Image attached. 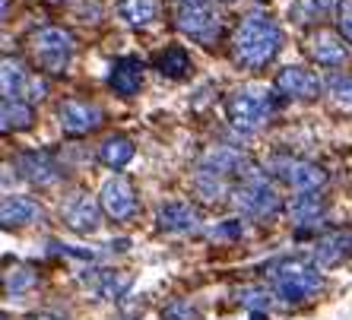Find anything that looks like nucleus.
<instances>
[{"mask_svg":"<svg viewBox=\"0 0 352 320\" xmlns=\"http://www.w3.org/2000/svg\"><path fill=\"white\" fill-rule=\"evenodd\" d=\"M143 80H146V67L137 58H118L111 64V70H108V86L118 95H137Z\"/></svg>","mask_w":352,"mask_h":320,"instance_id":"14","label":"nucleus"},{"mask_svg":"<svg viewBox=\"0 0 352 320\" xmlns=\"http://www.w3.org/2000/svg\"><path fill=\"white\" fill-rule=\"evenodd\" d=\"M153 67H156L162 76H168V80H181V76L190 73V54L184 48H178V45H172V48L159 51Z\"/></svg>","mask_w":352,"mask_h":320,"instance_id":"21","label":"nucleus"},{"mask_svg":"<svg viewBox=\"0 0 352 320\" xmlns=\"http://www.w3.org/2000/svg\"><path fill=\"white\" fill-rule=\"evenodd\" d=\"M51 3H64V0H51Z\"/></svg>","mask_w":352,"mask_h":320,"instance_id":"36","label":"nucleus"},{"mask_svg":"<svg viewBox=\"0 0 352 320\" xmlns=\"http://www.w3.org/2000/svg\"><path fill=\"white\" fill-rule=\"evenodd\" d=\"M32 51L38 64L48 70V73H64L70 60H74L76 41L67 29H58V25H45L32 35Z\"/></svg>","mask_w":352,"mask_h":320,"instance_id":"5","label":"nucleus"},{"mask_svg":"<svg viewBox=\"0 0 352 320\" xmlns=\"http://www.w3.org/2000/svg\"><path fill=\"white\" fill-rule=\"evenodd\" d=\"M32 320H64V317H51V314H41V317H32Z\"/></svg>","mask_w":352,"mask_h":320,"instance_id":"35","label":"nucleus"},{"mask_svg":"<svg viewBox=\"0 0 352 320\" xmlns=\"http://www.w3.org/2000/svg\"><path fill=\"white\" fill-rule=\"evenodd\" d=\"M238 301L245 304L248 311L263 314V311H270L273 295H270V292H267V288H241V292H238Z\"/></svg>","mask_w":352,"mask_h":320,"instance_id":"29","label":"nucleus"},{"mask_svg":"<svg viewBox=\"0 0 352 320\" xmlns=\"http://www.w3.org/2000/svg\"><path fill=\"white\" fill-rule=\"evenodd\" d=\"M0 86H3V99H19V92L29 89V76L23 73V67L16 60H3L0 67Z\"/></svg>","mask_w":352,"mask_h":320,"instance_id":"25","label":"nucleus"},{"mask_svg":"<svg viewBox=\"0 0 352 320\" xmlns=\"http://www.w3.org/2000/svg\"><path fill=\"white\" fill-rule=\"evenodd\" d=\"M0 127L3 133H19L32 127V108L19 99H3L0 105Z\"/></svg>","mask_w":352,"mask_h":320,"instance_id":"22","label":"nucleus"},{"mask_svg":"<svg viewBox=\"0 0 352 320\" xmlns=\"http://www.w3.org/2000/svg\"><path fill=\"white\" fill-rule=\"evenodd\" d=\"M276 89L283 95H289V99H318L324 82L308 67H283L276 76Z\"/></svg>","mask_w":352,"mask_h":320,"instance_id":"10","label":"nucleus"},{"mask_svg":"<svg viewBox=\"0 0 352 320\" xmlns=\"http://www.w3.org/2000/svg\"><path fill=\"white\" fill-rule=\"evenodd\" d=\"M35 282H38V273H35L32 266H16V270L7 273V295H13V298L25 295Z\"/></svg>","mask_w":352,"mask_h":320,"instance_id":"27","label":"nucleus"},{"mask_svg":"<svg viewBox=\"0 0 352 320\" xmlns=\"http://www.w3.org/2000/svg\"><path fill=\"white\" fill-rule=\"evenodd\" d=\"M60 127H64L67 137H86V133L98 130L102 127V108L92 105V102H80V99H67L58 108Z\"/></svg>","mask_w":352,"mask_h":320,"instance_id":"8","label":"nucleus"},{"mask_svg":"<svg viewBox=\"0 0 352 320\" xmlns=\"http://www.w3.org/2000/svg\"><path fill=\"white\" fill-rule=\"evenodd\" d=\"M98 209H102V203H96L89 194H76V197L64 206L60 216H64L67 229H74L76 235H92V231L98 229V222H102Z\"/></svg>","mask_w":352,"mask_h":320,"instance_id":"12","label":"nucleus"},{"mask_svg":"<svg viewBox=\"0 0 352 320\" xmlns=\"http://www.w3.org/2000/svg\"><path fill=\"white\" fill-rule=\"evenodd\" d=\"M349 254H352V231L349 229L330 231V235L318 238V244H314V263H318L320 270H330V266H336V263L346 260Z\"/></svg>","mask_w":352,"mask_h":320,"instance_id":"15","label":"nucleus"},{"mask_svg":"<svg viewBox=\"0 0 352 320\" xmlns=\"http://www.w3.org/2000/svg\"><path fill=\"white\" fill-rule=\"evenodd\" d=\"M336 16H340V35H343L346 41H352V3H346Z\"/></svg>","mask_w":352,"mask_h":320,"instance_id":"31","label":"nucleus"},{"mask_svg":"<svg viewBox=\"0 0 352 320\" xmlns=\"http://www.w3.org/2000/svg\"><path fill=\"white\" fill-rule=\"evenodd\" d=\"M118 13L124 16V23H131V25H146V23H153V19H156L159 3H156V0H121Z\"/></svg>","mask_w":352,"mask_h":320,"instance_id":"24","label":"nucleus"},{"mask_svg":"<svg viewBox=\"0 0 352 320\" xmlns=\"http://www.w3.org/2000/svg\"><path fill=\"white\" fill-rule=\"evenodd\" d=\"M270 172L292 190H320L324 187V181H327V174H324L320 165L305 162V159H289V156L273 159Z\"/></svg>","mask_w":352,"mask_h":320,"instance_id":"6","label":"nucleus"},{"mask_svg":"<svg viewBox=\"0 0 352 320\" xmlns=\"http://www.w3.org/2000/svg\"><path fill=\"white\" fill-rule=\"evenodd\" d=\"M327 213V203L318 190H298L289 203V216H292L295 225H314L320 222V216Z\"/></svg>","mask_w":352,"mask_h":320,"instance_id":"17","label":"nucleus"},{"mask_svg":"<svg viewBox=\"0 0 352 320\" xmlns=\"http://www.w3.org/2000/svg\"><path fill=\"white\" fill-rule=\"evenodd\" d=\"M308 51H311V58L318 60L320 67H340L349 58V51H346V45H343V35L327 32V29H318V32L308 38Z\"/></svg>","mask_w":352,"mask_h":320,"instance_id":"16","label":"nucleus"},{"mask_svg":"<svg viewBox=\"0 0 352 320\" xmlns=\"http://www.w3.org/2000/svg\"><path fill=\"white\" fill-rule=\"evenodd\" d=\"M200 172L216 174V178H226V174H241V178H245L248 172H254V165L248 162L238 149L216 146V149H210V152L200 159Z\"/></svg>","mask_w":352,"mask_h":320,"instance_id":"11","label":"nucleus"},{"mask_svg":"<svg viewBox=\"0 0 352 320\" xmlns=\"http://www.w3.org/2000/svg\"><path fill=\"white\" fill-rule=\"evenodd\" d=\"M86 282H92L98 298H121L131 288L133 276L131 273H118V270H96L86 276Z\"/></svg>","mask_w":352,"mask_h":320,"instance_id":"20","label":"nucleus"},{"mask_svg":"<svg viewBox=\"0 0 352 320\" xmlns=\"http://www.w3.org/2000/svg\"><path fill=\"white\" fill-rule=\"evenodd\" d=\"M181 7H200V3H206V0H178Z\"/></svg>","mask_w":352,"mask_h":320,"instance_id":"34","label":"nucleus"},{"mask_svg":"<svg viewBox=\"0 0 352 320\" xmlns=\"http://www.w3.org/2000/svg\"><path fill=\"white\" fill-rule=\"evenodd\" d=\"M327 89H330V99L336 105L352 108V76L349 73H333L327 80Z\"/></svg>","mask_w":352,"mask_h":320,"instance_id":"28","label":"nucleus"},{"mask_svg":"<svg viewBox=\"0 0 352 320\" xmlns=\"http://www.w3.org/2000/svg\"><path fill=\"white\" fill-rule=\"evenodd\" d=\"M165 317H168V320H197V311L190 308L188 301H175V304H168Z\"/></svg>","mask_w":352,"mask_h":320,"instance_id":"30","label":"nucleus"},{"mask_svg":"<svg viewBox=\"0 0 352 320\" xmlns=\"http://www.w3.org/2000/svg\"><path fill=\"white\" fill-rule=\"evenodd\" d=\"M38 216H41V206L29 197H3V206H0L3 229H23V225L35 222Z\"/></svg>","mask_w":352,"mask_h":320,"instance_id":"19","label":"nucleus"},{"mask_svg":"<svg viewBox=\"0 0 352 320\" xmlns=\"http://www.w3.org/2000/svg\"><path fill=\"white\" fill-rule=\"evenodd\" d=\"M226 115L238 130H261L273 115V95L263 86H241L226 99Z\"/></svg>","mask_w":352,"mask_h":320,"instance_id":"3","label":"nucleus"},{"mask_svg":"<svg viewBox=\"0 0 352 320\" xmlns=\"http://www.w3.org/2000/svg\"><path fill=\"white\" fill-rule=\"evenodd\" d=\"M194 187H197V194H200V200H204V203H222V200H226V178L197 172Z\"/></svg>","mask_w":352,"mask_h":320,"instance_id":"26","label":"nucleus"},{"mask_svg":"<svg viewBox=\"0 0 352 320\" xmlns=\"http://www.w3.org/2000/svg\"><path fill=\"white\" fill-rule=\"evenodd\" d=\"M19 174H23L29 184H38V187H48V184H58L60 181V165L51 159V152H23L19 156Z\"/></svg>","mask_w":352,"mask_h":320,"instance_id":"13","label":"nucleus"},{"mask_svg":"<svg viewBox=\"0 0 352 320\" xmlns=\"http://www.w3.org/2000/svg\"><path fill=\"white\" fill-rule=\"evenodd\" d=\"M98 159L108 165V168H124V165L133 159V143L127 137H108L102 146H98Z\"/></svg>","mask_w":352,"mask_h":320,"instance_id":"23","label":"nucleus"},{"mask_svg":"<svg viewBox=\"0 0 352 320\" xmlns=\"http://www.w3.org/2000/svg\"><path fill=\"white\" fill-rule=\"evenodd\" d=\"M45 89H48V82L45 80H38V76H32V80H29V99H45Z\"/></svg>","mask_w":352,"mask_h":320,"instance_id":"33","label":"nucleus"},{"mask_svg":"<svg viewBox=\"0 0 352 320\" xmlns=\"http://www.w3.org/2000/svg\"><path fill=\"white\" fill-rule=\"evenodd\" d=\"M346 3H352V0H311V7L318 13H340Z\"/></svg>","mask_w":352,"mask_h":320,"instance_id":"32","label":"nucleus"},{"mask_svg":"<svg viewBox=\"0 0 352 320\" xmlns=\"http://www.w3.org/2000/svg\"><path fill=\"white\" fill-rule=\"evenodd\" d=\"M175 25L184 35H190L194 41H200V45H213L219 38V16L206 3H200V7H181L178 16H175Z\"/></svg>","mask_w":352,"mask_h":320,"instance_id":"9","label":"nucleus"},{"mask_svg":"<svg viewBox=\"0 0 352 320\" xmlns=\"http://www.w3.org/2000/svg\"><path fill=\"white\" fill-rule=\"evenodd\" d=\"M267 273H270L273 292H276L283 301H292V304L318 295L320 288H324L320 266L318 263H308V260H276Z\"/></svg>","mask_w":352,"mask_h":320,"instance_id":"2","label":"nucleus"},{"mask_svg":"<svg viewBox=\"0 0 352 320\" xmlns=\"http://www.w3.org/2000/svg\"><path fill=\"white\" fill-rule=\"evenodd\" d=\"M232 200H235V206L241 209L245 216H254V219H273V216L283 209V200H279V194L267 184V178H263L261 172H248L245 178H241V184L235 187V194H232Z\"/></svg>","mask_w":352,"mask_h":320,"instance_id":"4","label":"nucleus"},{"mask_svg":"<svg viewBox=\"0 0 352 320\" xmlns=\"http://www.w3.org/2000/svg\"><path fill=\"white\" fill-rule=\"evenodd\" d=\"M156 219L165 231H190L200 225V213L190 203H162L156 209Z\"/></svg>","mask_w":352,"mask_h":320,"instance_id":"18","label":"nucleus"},{"mask_svg":"<svg viewBox=\"0 0 352 320\" xmlns=\"http://www.w3.org/2000/svg\"><path fill=\"white\" fill-rule=\"evenodd\" d=\"M98 203H102V213L115 222H127L137 213V194H133V184L124 174H115L102 184V194H98Z\"/></svg>","mask_w":352,"mask_h":320,"instance_id":"7","label":"nucleus"},{"mask_svg":"<svg viewBox=\"0 0 352 320\" xmlns=\"http://www.w3.org/2000/svg\"><path fill=\"white\" fill-rule=\"evenodd\" d=\"M279 45H283V32H279L276 19L267 13H248L232 32V58L241 67H267L276 58Z\"/></svg>","mask_w":352,"mask_h":320,"instance_id":"1","label":"nucleus"}]
</instances>
